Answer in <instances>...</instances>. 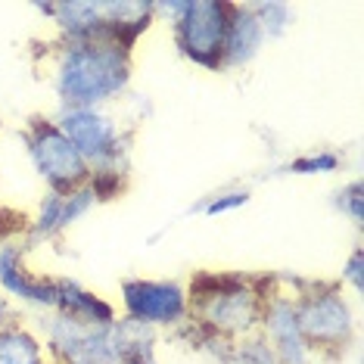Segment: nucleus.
<instances>
[{
	"label": "nucleus",
	"mask_w": 364,
	"mask_h": 364,
	"mask_svg": "<svg viewBox=\"0 0 364 364\" xmlns=\"http://www.w3.org/2000/svg\"><path fill=\"white\" fill-rule=\"evenodd\" d=\"M196 349L209 355L215 364H277L262 336L243 339V343H215V339H203V343H196Z\"/></svg>",
	"instance_id": "18"
},
{
	"label": "nucleus",
	"mask_w": 364,
	"mask_h": 364,
	"mask_svg": "<svg viewBox=\"0 0 364 364\" xmlns=\"http://www.w3.org/2000/svg\"><path fill=\"white\" fill-rule=\"evenodd\" d=\"M69 318L90 321V324H115L119 309L106 299V296L94 293L90 287H85L75 277H60L56 274V309Z\"/></svg>",
	"instance_id": "14"
},
{
	"label": "nucleus",
	"mask_w": 364,
	"mask_h": 364,
	"mask_svg": "<svg viewBox=\"0 0 364 364\" xmlns=\"http://www.w3.org/2000/svg\"><path fill=\"white\" fill-rule=\"evenodd\" d=\"M44 75L60 106H106L131 90L134 50L112 41H56L44 56Z\"/></svg>",
	"instance_id": "1"
},
{
	"label": "nucleus",
	"mask_w": 364,
	"mask_h": 364,
	"mask_svg": "<svg viewBox=\"0 0 364 364\" xmlns=\"http://www.w3.org/2000/svg\"><path fill=\"white\" fill-rule=\"evenodd\" d=\"M271 293L264 299L262 321H259V336L264 339V346L271 349L277 364H314L318 358L311 355V349L305 346L299 321H296L293 309V293H287L277 284V277H271Z\"/></svg>",
	"instance_id": "12"
},
{
	"label": "nucleus",
	"mask_w": 364,
	"mask_h": 364,
	"mask_svg": "<svg viewBox=\"0 0 364 364\" xmlns=\"http://www.w3.org/2000/svg\"><path fill=\"white\" fill-rule=\"evenodd\" d=\"M346 165V156L330 146H311L299 156H289L280 165H274V175H287V178H324V175H336Z\"/></svg>",
	"instance_id": "17"
},
{
	"label": "nucleus",
	"mask_w": 364,
	"mask_h": 364,
	"mask_svg": "<svg viewBox=\"0 0 364 364\" xmlns=\"http://www.w3.org/2000/svg\"><path fill=\"white\" fill-rule=\"evenodd\" d=\"M264 31L255 19L250 4H234L230 6V22L225 35V53H221V72H240L250 69L264 50Z\"/></svg>",
	"instance_id": "13"
},
{
	"label": "nucleus",
	"mask_w": 364,
	"mask_h": 364,
	"mask_svg": "<svg viewBox=\"0 0 364 364\" xmlns=\"http://www.w3.org/2000/svg\"><path fill=\"white\" fill-rule=\"evenodd\" d=\"M0 128H4V122H0Z\"/></svg>",
	"instance_id": "25"
},
{
	"label": "nucleus",
	"mask_w": 364,
	"mask_h": 364,
	"mask_svg": "<svg viewBox=\"0 0 364 364\" xmlns=\"http://www.w3.org/2000/svg\"><path fill=\"white\" fill-rule=\"evenodd\" d=\"M333 205L346 221H352V228H361L364 225V187H361V181L358 178L346 181V184L336 190Z\"/></svg>",
	"instance_id": "21"
},
{
	"label": "nucleus",
	"mask_w": 364,
	"mask_h": 364,
	"mask_svg": "<svg viewBox=\"0 0 364 364\" xmlns=\"http://www.w3.org/2000/svg\"><path fill=\"white\" fill-rule=\"evenodd\" d=\"M38 333L50 364H119L112 324H90L63 311H47L41 314Z\"/></svg>",
	"instance_id": "9"
},
{
	"label": "nucleus",
	"mask_w": 364,
	"mask_h": 364,
	"mask_svg": "<svg viewBox=\"0 0 364 364\" xmlns=\"http://www.w3.org/2000/svg\"><path fill=\"white\" fill-rule=\"evenodd\" d=\"M56 31V41H112L134 50L156 26L153 0H60L35 4Z\"/></svg>",
	"instance_id": "4"
},
{
	"label": "nucleus",
	"mask_w": 364,
	"mask_h": 364,
	"mask_svg": "<svg viewBox=\"0 0 364 364\" xmlns=\"http://www.w3.org/2000/svg\"><path fill=\"white\" fill-rule=\"evenodd\" d=\"M0 364H47L41 333L26 321L0 330Z\"/></svg>",
	"instance_id": "16"
},
{
	"label": "nucleus",
	"mask_w": 364,
	"mask_h": 364,
	"mask_svg": "<svg viewBox=\"0 0 364 364\" xmlns=\"http://www.w3.org/2000/svg\"><path fill=\"white\" fill-rule=\"evenodd\" d=\"M97 196L90 184L69 190V193H53V190H44V196L38 200L35 212L26 218V243L35 250V246L44 243H56L69 234L78 221H85L90 212L97 209Z\"/></svg>",
	"instance_id": "11"
},
{
	"label": "nucleus",
	"mask_w": 364,
	"mask_h": 364,
	"mask_svg": "<svg viewBox=\"0 0 364 364\" xmlns=\"http://www.w3.org/2000/svg\"><path fill=\"white\" fill-rule=\"evenodd\" d=\"M336 284L343 289H349L352 296H361V289H364V250H361V243H355L352 252L346 255Z\"/></svg>",
	"instance_id": "22"
},
{
	"label": "nucleus",
	"mask_w": 364,
	"mask_h": 364,
	"mask_svg": "<svg viewBox=\"0 0 364 364\" xmlns=\"http://www.w3.org/2000/svg\"><path fill=\"white\" fill-rule=\"evenodd\" d=\"M0 293L19 311L47 314L56 309V274L31 268V246L22 234L0 243Z\"/></svg>",
	"instance_id": "10"
},
{
	"label": "nucleus",
	"mask_w": 364,
	"mask_h": 364,
	"mask_svg": "<svg viewBox=\"0 0 364 364\" xmlns=\"http://www.w3.org/2000/svg\"><path fill=\"white\" fill-rule=\"evenodd\" d=\"M56 128L87 162L90 175H131V128L106 106H60Z\"/></svg>",
	"instance_id": "5"
},
{
	"label": "nucleus",
	"mask_w": 364,
	"mask_h": 364,
	"mask_svg": "<svg viewBox=\"0 0 364 364\" xmlns=\"http://www.w3.org/2000/svg\"><path fill=\"white\" fill-rule=\"evenodd\" d=\"M271 284H274L271 277L203 271L187 284L190 324L181 333H190L196 343L203 339L243 343L259 336V321Z\"/></svg>",
	"instance_id": "2"
},
{
	"label": "nucleus",
	"mask_w": 364,
	"mask_h": 364,
	"mask_svg": "<svg viewBox=\"0 0 364 364\" xmlns=\"http://www.w3.org/2000/svg\"><path fill=\"white\" fill-rule=\"evenodd\" d=\"M230 6V0H181V10L168 28L175 50L190 65L203 72H221Z\"/></svg>",
	"instance_id": "6"
},
{
	"label": "nucleus",
	"mask_w": 364,
	"mask_h": 364,
	"mask_svg": "<svg viewBox=\"0 0 364 364\" xmlns=\"http://www.w3.org/2000/svg\"><path fill=\"white\" fill-rule=\"evenodd\" d=\"M159 339L153 327L131 321L125 314H119L112 324V349L119 364H162L159 361Z\"/></svg>",
	"instance_id": "15"
},
{
	"label": "nucleus",
	"mask_w": 364,
	"mask_h": 364,
	"mask_svg": "<svg viewBox=\"0 0 364 364\" xmlns=\"http://www.w3.org/2000/svg\"><path fill=\"white\" fill-rule=\"evenodd\" d=\"M119 314L156 333H181L190 324V289L175 277H125L119 284Z\"/></svg>",
	"instance_id": "8"
},
{
	"label": "nucleus",
	"mask_w": 364,
	"mask_h": 364,
	"mask_svg": "<svg viewBox=\"0 0 364 364\" xmlns=\"http://www.w3.org/2000/svg\"><path fill=\"white\" fill-rule=\"evenodd\" d=\"M250 203H252L250 187L230 184V187H221V190H215V193L203 196V203H196V215H203V218H221V215L246 209Z\"/></svg>",
	"instance_id": "20"
},
{
	"label": "nucleus",
	"mask_w": 364,
	"mask_h": 364,
	"mask_svg": "<svg viewBox=\"0 0 364 364\" xmlns=\"http://www.w3.org/2000/svg\"><path fill=\"white\" fill-rule=\"evenodd\" d=\"M47 364H50V361H47Z\"/></svg>",
	"instance_id": "26"
},
{
	"label": "nucleus",
	"mask_w": 364,
	"mask_h": 364,
	"mask_svg": "<svg viewBox=\"0 0 364 364\" xmlns=\"http://www.w3.org/2000/svg\"><path fill=\"white\" fill-rule=\"evenodd\" d=\"M19 234H26V218L16 215L13 209H6V205H0V243H6V240Z\"/></svg>",
	"instance_id": "23"
},
{
	"label": "nucleus",
	"mask_w": 364,
	"mask_h": 364,
	"mask_svg": "<svg viewBox=\"0 0 364 364\" xmlns=\"http://www.w3.org/2000/svg\"><path fill=\"white\" fill-rule=\"evenodd\" d=\"M255 19L264 31V41H284L296 26V10L284 0H259V4H250Z\"/></svg>",
	"instance_id": "19"
},
{
	"label": "nucleus",
	"mask_w": 364,
	"mask_h": 364,
	"mask_svg": "<svg viewBox=\"0 0 364 364\" xmlns=\"http://www.w3.org/2000/svg\"><path fill=\"white\" fill-rule=\"evenodd\" d=\"M22 144H26V156L31 171L41 178L44 190L53 193H69L90 181L87 162L78 156V150L69 144V137L56 128L53 119L44 115H31L22 128Z\"/></svg>",
	"instance_id": "7"
},
{
	"label": "nucleus",
	"mask_w": 364,
	"mask_h": 364,
	"mask_svg": "<svg viewBox=\"0 0 364 364\" xmlns=\"http://www.w3.org/2000/svg\"><path fill=\"white\" fill-rule=\"evenodd\" d=\"M277 284L293 293V309L302 339L318 361H343L358 343V314L336 280H299L277 274Z\"/></svg>",
	"instance_id": "3"
},
{
	"label": "nucleus",
	"mask_w": 364,
	"mask_h": 364,
	"mask_svg": "<svg viewBox=\"0 0 364 364\" xmlns=\"http://www.w3.org/2000/svg\"><path fill=\"white\" fill-rule=\"evenodd\" d=\"M16 321H22V318H19V309H16V305L6 299L4 293H0V330L10 327V324H16Z\"/></svg>",
	"instance_id": "24"
}]
</instances>
